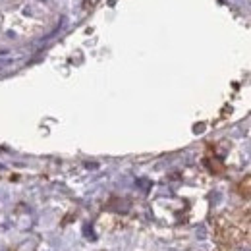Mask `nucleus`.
Returning a JSON list of instances; mask_svg holds the SVG:
<instances>
[{
    "instance_id": "1",
    "label": "nucleus",
    "mask_w": 251,
    "mask_h": 251,
    "mask_svg": "<svg viewBox=\"0 0 251 251\" xmlns=\"http://www.w3.org/2000/svg\"><path fill=\"white\" fill-rule=\"evenodd\" d=\"M43 14L39 0H0V33L27 39L41 27Z\"/></svg>"
}]
</instances>
